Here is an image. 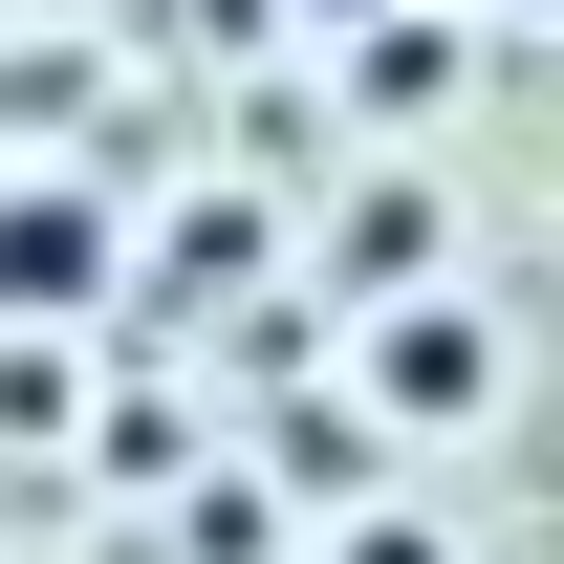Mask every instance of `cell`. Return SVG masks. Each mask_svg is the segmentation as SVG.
Instances as JSON below:
<instances>
[{
	"label": "cell",
	"mask_w": 564,
	"mask_h": 564,
	"mask_svg": "<svg viewBox=\"0 0 564 564\" xmlns=\"http://www.w3.org/2000/svg\"><path fill=\"white\" fill-rule=\"evenodd\" d=\"M109 304V196H0V326Z\"/></svg>",
	"instance_id": "cell-2"
},
{
	"label": "cell",
	"mask_w": 564,
	"mask_h": 564,
	"mask_svg": "<svg viewBox=\"0 0 564 564\" xmlns=\"http://www.w3.org/2000/svg\"><path fill=\"white\" fill-rule=\"evenodd\" d=\"M326 564H456V543H434V521H348Z\"/></svg>",
	"instance_id": "cell-3"
},
{
	"label": "cell",
	"mask_w": 564,
	"mask_h": 564,
	"mask_svg": "<svg viewBox=\"0 0 564 564\" xmlns=\"http://www.w3.org/2000/svg\"><path fill=\"white\" fill-rule=\"evenodd\" d=\"M261 22H304V44H348V22H391V0H261Z\"/></svg>",
	"instance_id": "cell-4"
},
{
	"label": "cell",
	"mask_w": 564,
	"mask_h": 564,
	"mask_svg": "<svg viewBox=\"0 0 564 564\" xmlns=\"http://www.w3.org/2000/svg\"><path fill=\"white\" fill-rule=\"evenodd\" d=\"M478 22H499V44H521V22H543V0H478Z\"/></svg>",
	"instance_id": "cell-5"
},
{
	"label": "cell",
	"mask_w": 564,
	"mask_h": 564,
	"mask_svg": "<svg viewBox=\"0 0 564 564\" xmlns=\"http://www.w3.org/2000/svg\"><path fill=\"white\" fill-rule=\"evenodd\" d=\"M369 413L391 434H478L499 413V304L478 282H391L369 304Z\"/></svg>",
	"instance_id": "cell-1"
}]
</instances>
